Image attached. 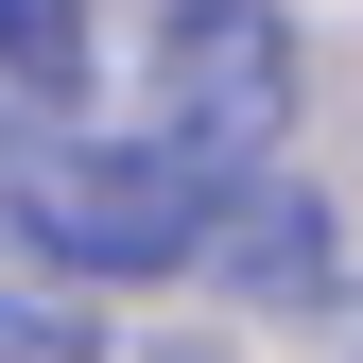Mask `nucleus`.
<instances>
[{"label":"nucleus","mask_w":363,"mask_h":363,"mask_svg":"<svg viewBox=\"0 0 363 363\" xmlns=\"http://www.w3.org/2000/svg\"><path fill=\"white\" fill-rule=\"evenodd\" d=\"M0 208L52 277H173L225 225V191L173 139H52V121H0Z\"/></svg>","instance_id":"obj_1"},{"label":"nucleus","mask_w":363,"mask_h":363,"mask_svg":"<svg viewBox=\"0 0 363 363\" xmlns=\"http://www.w3.org/2000/svg\"><path fill=\"white\" fill-rule=\"evenodd\" d=\"M294 121V35L259 18V0H173V52H156V139L208 173V191H242L259 156H277Z\"/></svg>","instance_id":"obj_2"},{"label":"nucleus","mask_w":363,"mask_h":363,"mask_svg":"<svg viewBox=\"0 0 363 363\" xmlns=\"http://www.w3.org/2000/svg\"><path fill=\"white\" fill-rule=\"evenodd\" d=\"M0 69H18V86H69L86 69V0H0Z\"/></svg>","instance_id":"obj_3"},{"label":"nucleus","mask_w":363,"mask_h":363,"mask_svg":"<svg viewBox=\"0 0 363 363\" xmlns=\"http://www.w3.org/2000/svg\"><path fill=\"white\" fill-rule=\"evenodd\" d=\"M0 363H86V311L35 294V277H0Z\"/></svg>","instance_id":"obj_4"}]
</instances>
